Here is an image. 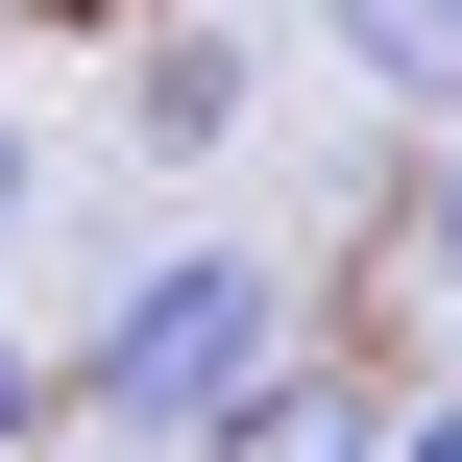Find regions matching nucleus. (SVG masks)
Returning <instances> with one entry per match:
<instances>
[{
  "label": "nucleus",
  "instance_id": "nucleus-1",
  "mask_svg": "<svg viewBox=\"0 0 462 462\" xmlns=\"http://www.w3.org/2000/svg\"><path fill=\"white\" fill-rule=\"evenodd\" d=\"M268 365H292V292H268V244H146V268L73 317V365H49V390H73L97 439H171V462H195L244 390H268Z\"/></svg>",
  "mask_w": 462,
  "mask_h": 462
},
{
  "label": "nucleus",
  "instance_id": "nucleus-2",
  "mask_svg": "<svg viewBox=\"0 0 462 462\" xmlns=\"http://www.w3.org/2000/svg\"><path fill=\"white\" fill-rule=\"evenodd\" d=\"M195 462H390V414H365L341 365H268V390H244V414H219Z\"/></svg>",
  "mask_w": 462,
  "mask_h": 462
},
{
  "label": "nucleus",
  "instance_id": "nucleus-3",
  "mask_svg": "<svg viewBox=\"0 0 462 462\" xmlns=\"http://www.w3.org/2000/svg\"><path fill=\"white\" fill-rule=\"evenodd\" d=\"M341 24V73H390V97H462V0H317Z\"/></svg>",
  "mask_w": 462,
  "mask_h": 462
},
{
  "label": "nucleus",
  "instance_id": "nucleus-4",
  "mask_svg": "<svg viewBox=\"0 0 462 462\" xmlns=\"http://www.w3.org/2000/svg\"><path fill=\"white\" fill-rule=\"evenodd\" d=\"M219 122H244V49L171 24V49H146V146H219Z\"/></svg>",
  "mask_w": 462,
  "mask_h": 462
},
{
  "label": "nucleus",
  "instance_id": "nucleus-5",
  "mask_svg": "<svg viewBox=\"0 0 462 462\" xmlns=\"http://www.w3.org/2000/svg\"><path fill=\"white\" fill-rule=\"evenodd\" d=\"M414 268H439V292H462V146H439V171H414Z\"/></svg>",
  "mask_w": 462,
  "mask_h": 462
},
{
  "label": "nucleus",
  "instance_id": "nucleus-6",
  "mask_svg": "<svg viewBox=\"0 0 462 462\" xmlns=\"http://www.w3.org/2000/svg\"><path fill=\"white\" fill-rule=\"evenodd\" d=\"M24 219H49V146H24V122H0V244H24Z\"/></svg>",
  "mask_w": 462,
  "mask_h": 462
},
{
  "label": "nucleus",
  "instance_id": "nucleus-7",
  "mask_svg": "<svg viewBox=\"0 0 462 462\" xmlns=\"http://www.w3.org/2000/svg\"><path fill=\"white\" fill-rule=\"evenodd\" d=\"M24 439H49V365H24V341H0V462H24Z\"/></svg>",
  "mask_w": 462,
  "mask_h": 462
},
{
  "label": "nucleus",
  "instance_id": "nucleus-8",
  "mask_svg": "<svg viewBox=\"0 0 462 462\" xmlns=\"http://www.w3.org/2000/svg\"><path fill=\"white\" fill-rule=\"evenodd\" d=\"M390 462H462V390H439V414H390Z\"/></svg>",
  "mask_w": 462,
  "mask_h": 462
}]
</instances>
